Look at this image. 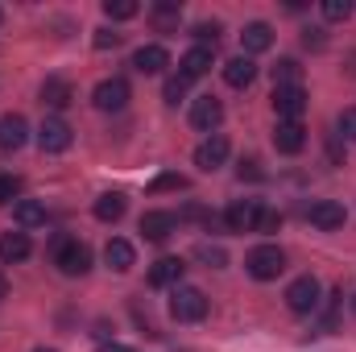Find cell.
I'll use <instances>...</instances> for the list:
<instances>
[{
    "instance_id": "cell-39",
    "label": "cell",
    "mask_w": 356,
    "mask_h": 352,
    "mask_svg": "<svg viewBox=\"0 0 356 352\" xmlns=\"http://www.w3.org/2000/svg\"><path fill=\"white\" fill-rule=\"evenodd\" d=\"M99 352H137V349H129V344H112V340H104V344H99Z\"/></svg>"
},
{
    "instance_id": "cell-1",
    "label": "cell",
    "mask_w": 356,
    "mask_h": 352,
    "mask_svg": "<svg viewBox=\"0 0 356 352\" xmlns=\"http://www.w3.org/2000/svg\"><path fill=\"white\" fill-rule=\"evenodd\" d=\"M170 315H175L178 323H199V319L207 315V294H203L199 286H175V294H170Z\"/></svg>"
},
{
    "instance_id": "cell-18",
    "label": "cell",
    "mask_w": 356,
    "mask_h": 352,
    "mask_svg": "<svg viewBox=\"0 0 356 352\" xmlns=\"http://www.w3.org/2000/svg\"><path fill=\"white\" fill-rule=\"evenodd\" d=\"M241 46H245V58H249V54H261V50L273 46V29H269L266 21H249L245 33H241Z\"/></svg>"
},
{
    "instance_id": "cell-27",
    "label": "cell",
    "mask_w": 356,
    "mask_h": 352,
    "mask_svg": "<svg viewBox=\"0 0 356 352\" xmlns=\"http://www.w3.org/2000/svg\"><path fill=\"white\" fill-rule=\"evenodd\" d=\"M137 13H141L137 0H104V17H108V21H129V17H137Z\"/></svg>"
},
{
    "instance_id": "cell-25",
    "label": "cell",
    "mask_w": 356,
    "mask_h": 352,
    "mask_svg": "<svg viewBox=\"0 0 356 352\" xmlns=\"http://www.w3.org/2000/svg\"><path fill=\"white\" fill-rule=\"evenodd\" d=\"M298 79H302V67L294 58H282L273 67V88H298Z\"/></svg>"
},
{
    "instance_id": "cell-42",
    "label": "cell",
    "mask_w": 356,
    "mask_h": 352,
    "mask_svg": "<svg viewBox=\"0 0 356 352\" xmlns=\"http://www.w3.org/2000/svg\"><path fill=\"white\" fill-rule=\"evenodd\" d=\"M353 311H356V298H353Z\"/></svg>"
},
{
    "instance_id": "cell-6",
    "label": "cell",
    "mask_w": 356,
    "mask_h": 352,
    "mask_svg": "<svg viewBox=\"0 0 356 352\" xmlns=\"http://www.w3.org/2000/svg\"><path fill=\"white\" fill-rule=\"evenodd\" d=\"M257 220H261V199H236L224 211V228L228 232H257Z\"/></svg>"
},
{
    "instance_id": "cell-31",
    "label": "cell",
    "mask_w": 356,
    "mask_h": 352,
    "mask_svg": "<svg viewBox=\"0 0 356 352\" xmlns=\"http://www.w3.org/2000/svg\"><path fill=\"white\" fill-rule=\"evenodd\" d=\"M186 186V175H158L154 182H149V191L158 195V191H182Z\"/></svg>"
},
{
    "instance_id": "cell-38",
    "label": "cell",
    "mask_w": 356,
    "mask_h": 352,
    "mask_svg": "<svg viewBox=\"0 0 356 352\" xmlns=\"http://www.w3.org/2000/svg\"><path fill=\"white\" fill-rule=\"evenodd\" d=\"M241 178H261V162L257 158H245L241 162Z\"/></svg>"
},
{
    "instance_id": "cell-34",
    "label": "cell",
    "mask_w": 356,
    "mask_h": 352,
    "mask_svg": "<svg viewBox=\"0 0 356 352\" xmlns=\"http://www.w3.org/2000/svg\"><path fill=\"white\" fill-rule=\"evenodd\" d=\"M195 38H199V46H207V42L216 46V38H220V25H216V21H211V25H195Z\"/></svg>"
},
{
    "instance_id": "cell-11",
    "label": "cell",
    "mask_w": 356,
    "mask_h": 352,
    "mask_svg": "<svg viewBox=\"0 0 356 352\" xmlns=\"http://www.w3.org/2000/svg\"><path fill=\"white\" fill-rule=\"evenodd\" d=\"M273 112H277V120H298L307 112V91H302V83L298 88H273Z\"/></svg>"
},
{
    "instance_id": "cell-29",
    "label": "cell",
    "mask_w": 356,
    "mask_h": 352,
    "mask_svg": "<svg viewBox=\"0 0 356 352\" xmlns=\"http://www.w3.org/2000/svg\"><path fill=\"white\" fill-rule=\"evenodd\" d=\"M323 17L327 21H348L353 17V0H323Z\"/></svg>"
},
{
    "instance_id": "cell-28",
    "label": "cell",
    "mask_w": 356,
    "mask_h": 352,
    "mask_svg": "<svg viewBox=\"0 0 356 352\" xmlns=\"http://www.w3.org/2000/svg\"><path fill=\"white\" fill-rule=\"evenodd\" d=\"M195 257H199V262H207L211 269H224V265H228V253H224L220 245H199V249H195Z\"/></svg>"
},
{
    "instance_id": "cell-24",
    "label": "cell",
    "mask_w": 356,
    "mask_h": 352,
    "mask_svg": "<svg viewBox=\"0 0 356 352\" xmlns=\"http://www.w3.org/2000/svg\"><path fill=\"white\" fill-rule=\"evenodd\" d=\"M13 220H17L21 228H38V224H46V207H42L38 199H21V203L13 207Z\"/></svg>"
},
{
    "instance_id": "cell-35",
    "label": "cell",
    "mask_w": 356,
    "mask_h": 352,
    "mask_svg": "<svg viewBox=\"0 0 356 352\" xmlns=\"http://www.w3.org/2000/svg\"><path fill=\"white\" fill-rule=\"evenodd\" d=\"M17 191H21V182H17V178H13V175H0V203H8Z\"/></svg>"
},
{
    "instance_id": "cell-40",
    "label": "cell",
    "mask_w": 356,
    "mask_h": 352,
    "mask_svg": "<svg viewBox=\"0 0 356 352\" xmlns=\"http://www.w3.org/2000/svg\"><path fill=\"white\" fill-rule=\"evenodd\" d=\"M4 294H8V282H4V273H0V298H4Z\"/></svg>"
},
{
    "instance_id": "cell-33",
    "label": "cell",
    "mask_w": 356,
    "mask_h": 352,
    "mask_svg": "<svg viewBox=\"0 0 356 352\" xmlns=\"http://www.w3.org/2000/svg\"><path fill=\"white\" fill-rule=\"evenodd\" d=\"M277 228H282V216H277V211H266V207H261V220H257V232H277Z\"/></svg>"
},
{
    "instance_id": "cell-16",
    "label": "cell",
    "mask_w": 356,
    "mask_h": 352,
    "mask_svg": "<svg viewBox=\"0 0 356 352\" xmlns=\"http://www.w3.org/2000/svg\"><path fill=\"white\" fill-rule=\"evenodd\" d=\"M207 71H211V46H191V50L182 54V63H178V75H186L191 83L203 79Z\"/></svg>"
},
{
    "instance_id": "cell-2",
    "label": "cell",
    "mask_w": 356,
    "mask_h": 352,
    "mask_svg": "<svg viewBox=\"0 0 356 352\" xmlns=\"http://www.w3.org/2000/svg\"><path fill=\"white\" fill-rule=\"evenodd\" d=\"M245 269L257 278V282H273L282 269H286V253L277 245H257L249 257H245Z\"/></svg>"
},
{
    "instance_id": "cell-13",
    "label": "cell",
    "mask_w": 356,
    "mask_h": 352,
    "mask_svg": "<svg viewBox=\"0 0 356 352\" xmlns=\"http://www.w3.org/2000/svg\"><path fill=\"white\" fill-rule=\"evenodd\" d=\"M25 141H29V125H25V116L4 112V116H0V150H21Z\"/></svg>"
},
{
    "instance_id": "cell-3",
    "label": "cell",
    "mask_w": 356,
    "mask_h": 352,
    "mask_svg": "<svg viewBox=\"0 0 356 352\" xmlns=\"http://www.w3.org/2000/svg\"><path fill=\"white\" fill-rule=\"evenodd\" d=\"M54 265H58L67 278H83L91 269V249L83 241H63V245L54 249Z\"/></svg>"
},
{
    "instance_id": "cell-36",
    "label": "cell",
    "mask_w": 356,
    "mask_h": 352,
    "mask_svg": "<svg viewBox=\"0 0 356 352\" xmlns=\"http://www.w3.org/2000/svg\"><path fill=\"white\" fill-rule=\"evenodd\" d=\"M302 46H307V50H323V46H327L323 29H307V33H302Z\"/></svg>"
},
{
    "instance_id": "cell-21",
    "label": "cell",
    "mask_w": 356,
    "mask_h": 352,
    "mask_svg": "<svg viewBox=\"0 0 356 352\" xmlns=\"http://www.w3.org/2000/svg\"><path fill=\"white\" fill-rule=\"evenodd\" d=\"M91 211H95V220H99V224H116V220L124 216V195H120V191H108V195H99V199H95V207H91Z\"/></svg>"
},
{
    "instance_id": "cell-30",
    "label": "cell",
    "mask_w": 356,
    "mask_h": 352,
    "mask_svg": "<svg viewBox=\"0 0 356 352\" xmlns=\"http://www.w3.org/2000/svg\"><path fill=\"white\" fill-rule=\"evenodd\" d=\"M186 88H191V79H186V75H170V79H166V88H162L166 104H178V99L186 95Z\"/></svg>"
},
{
    "instance_id": "cell-23",
    "label": "cell",
    "mask_w": 356,
    "mask_h": 352,
    "mask_svg": "<svg viewBox=\"0 0 356 352\" xmlns=\"http://www.w3.org/2000/svg\"><path fill=\"white\" fill-rule=\"evenodd\" d=\"M71 99H75V88H71L67 79H46V83H42V104H46V108H67Z\"/></svg>"
},
{
    "instance_id": "cell-5",
    "label": "cell",
    "mask_w": 356,
    "mask_h": 352,
    "mask_svg": "<svg viewBox=\"0 0 356 352\" xmlns=\"http://www.w3.org/2000/svg\"><path fill=\"white\" fill-rule=\"evenodd\" d=\"M71 125L63 120V116H46L42 120V129H38V145H42V154H63V150H71Z\"/></svg>"
},
{
    "instance_id": "cell-22",
    "label": "cell",
    "mask_w": 356,
    "mask_h": 352,
    "mask_svg": "<svg viewBox=\"0 0 356 352\" xmlns=\"http://www.w3.org/2000/svg\"><path fill=\"white\" fill-rule=\"evenodd\" d=\"M29 257V237L25 232H4L0 237V262H25Z\"/></svg>"
},
{
    "instance_id": "cell-32",
    "label": "cell",
    "mask_w": 356,
    "mask_h": 352,
    "mask_svg": "<svg viewBox=\"0 0 356 352\" xmlns=\"http://www.w3.org/2000/svg\"><path fill=\"white\" fill-rule=\"evenodd\" d=\"M336 129H340V137L356 141V108H344V112L336 116Z\"/></svg>"
},
{
    "instance_id": "cell-41",
    "label": "cell",
    "mask_w": 356,
    "mask_h": 352,
    "mask_svg": "<svg viewBox=\"0 0 356 352\" xmlns=\"http://www.w3.org/2000/svg\"><path fill=\"white\" fill-rule=\"evenodd\" d=\"M33 352H54V349H33Z\"/></svg>"
},
{
    "instance_id": "cell-17",
    "label": "cell",
    "mask_w": 356,
    "mask_h": 352,
    "mask_svg": "<svg viewBox=\"0 0 356 352\" xmlns=\"http://www.w3.org/2000/svg\"><path fill=\"white\" fill-rule=\"evenodd\" d=\"M133 67H137L141 75H162V71L170 67V54H166V46H141V50L133 54Z\"/></svg>"
},
{
    "instance_id": "cell-10",
    "label": "cell",
    "mask_w": 356,
    "mask_h": 352,
    "mask_svg": "<svg viewBox=\"0 0 356 352\" xmlns=\"http://www.w3.org/2000/svg\"><path fill=\"white\" fill-rule=\"evenodd\" d=\"M307 220H311L315 228H323V232H336V228H344L348 211H344V203H336V199H319V203H311Z\"/></svg>"
},
{
    "instance_id": "cell-12",
    "label": "cell",
    "mask_w": 356,
    "mask_h": 352,
    "mask_svg": "<svg viewBox=\"0 0 356 352\" xmlns=\"http://www.w3.org/2000/svg\"><path fill=\"white\" fill-rule=\"evenodd\" d=\"M302 145H307V129H302L298 120H277V129H273V150H277V154H302Z\"/></svg>"
},
{
    "instance_id": "cell-19",
    "label": "cell",
    "mask_w": 356,
    "mask_h": 352,
    "mask_svg": "<svg viewBox=\"0 0 356 352\" xmlns=\"http://www.w3.org/2000/svg\"><path fill=\"white\" fill-rule=\"evenodd\" d=\"M253 79H257V63H253V58L241 54V58L224 63V83H228V88H249Z\"/></svg>"
},
{
    "instance_id": "cell-8",
    "label": "cell",
    "mask_w": 356,
    "mask_h": 352,
    "mask_svg": "<svg viewBox=\"0 0 356 352\" xmlns=\"http://www.w3.org/2000/svg\"><path fill=\"white\" fill-rule=\"evenodd\" d=\"M220 120H224V104H220L216 95H199V99L191 104V125H195V129L216 133V129H220Z\"/></svg>"
},
{
    "instance_id": "cell-4",
    "label": "cell",
    "mask_w": 356,
    "mask_h": 352,
    "mask_svg": "<svg viewBox=\"0 0 356 352\" xmlns=\"http://www.w3.org/2000/svg\"><path fill=\"white\" fill-rule=\"evenodd\" d=\"M286 307H290L294 315H311V311L319 307V282H315L311 273L294 278V282H290V290H286Z\"/></svg>"
},
{
    "instance_id": "cell-15",
    "label": "cell",
    "mask_w": 356,
    "mask_h": 352,
    "mask_svg": "<svg viewBox=\"0 0 356 352\" xmlns=\"http://www.w3.org/2000/svg\"><path fill=\"white\" fill-rule=\"evenodd\" d=\"M175 228H178V216H170V211H145V216H141L145 241H170Z\"/></svg>"
},
{
    "instance_id": "cell-7",
    "label": "cell",
    "mask_w": 356,
    "mask_h": 352,
    "mask_svg": "<svg viewBox=\"0 0 356 352\" xmlns=\"http://www.w3.org/2000/svg\"><path fill=\"white\" fill-rule=\"evenodd\" d=\"M91 104H95L99 112H120V108L129 104V83H124V79H99L95 91H91Z\"/></svg>"
},
{
    "instance_id": "cell-26",
    "label": "cell",
    "mask_w": 356,
    "mask_h": 352,
    "mask_svg": "<svg viewBox=\"0 0 356 352\" xmlns=\"http://www.w3.org/2000/svg\"><path fill=\"white\" fill-rule=\"evenodd\" d=\"M178 17H182V8H178L175 0H158V4H154V25H158V29H175Z\"/></svg>"
},
{
    "instance_id": "cell-14",
    "label": "cell",
    "mask_w": 356,
    "mask_h": 352,
    "mask_svg": "<svg viewBox=\"0 0 356 352\" xmlns=\"http://www.w3.org/2000/svg\"><path fill=\"white\" fill-rule=\"evenodd\" d=\"M182 257H162V262L149 265V286L154 290H166V286H182Z\"/></svg>"
},
{
    "instance_id": "cell-37",
    "label": "cell",
    "mask_w": 356,
    "mask_h": 352,
    "mask_svg": "<svg viewBox=\"0 0 356 352\" xmlns=\"http://www.w3.org/2000/svg\"><path fill=\"white\" fill-rule=\"evenodd\" d=\"M95 46H99V50H108V46H120V33H112V29H95Z\"/></svg>"
},
{
    "instance_id": "cell-9",
    "label": "cell",
    "mask_w": 356,
    "mask_h": 352,
    "mask_svg": "<svg viewBox=\"0 0 356 352\" xmlns=\"http://www.w3.org/2000/svg\"><path fill=\"white\" fill-rule=\"evenodd\" d=\"M224 162H228V137H224V133H211V137L195 150V166L211 175V170H220Z\"/></svg>"
},
{
    "instance_id": "cell-20",
    "label": "cell",
    "mask_w": 356,
    "mask_h": 352,
    "mask_svg": "<svg viewBox=\"0 0 356 352\" xmlns=\"http://www.w3.org/2000/svg\"><path fill=\"white\" fill-rule=\"evenodd\" d=\"M104 262L112 265L116 273H129V269H133V262H137V253H133V245H129V241L112 237V241L104 245Z\"/></svg>"
}]
</instances>
